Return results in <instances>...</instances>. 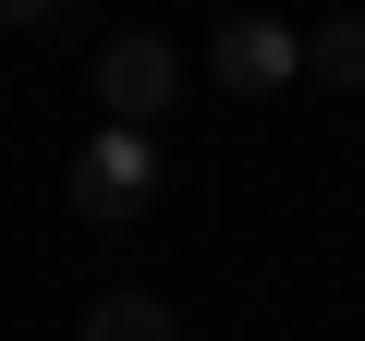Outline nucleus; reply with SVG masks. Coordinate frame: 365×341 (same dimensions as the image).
<instances>
[{"instance_id": "obj_1", "label": "nucleus", "mask_w": 365, "mask_h": 341, "mask_svg": "<svg viewBox=\"0 0 365 341\" xmlns=\"http://www.w3.org/2000/svg\"><path fill=\"white\" fill-rule=\"evenodd\" d=\"M73 208H86V220H146V208H158V146L122 134V122H98V134L73 146Z\"/></svg>"}, {"instance_id": "obj_2", "label": "nucleus", "mask_w": 365, "mask_h": 341, "mask_svg": "<svg viewBox=\"0 0 365 341\" xmlns=\"http://www.w3.org/2000/svg\"><path fill=\"white\" fill-rule=\"evenodd\" d=\"M170 98H182V61H170V37H110V49H98V110H110L122 134H146Z\"/></svg>"}, {"instance_id": "obj_3", "label": "nucleus", "mask_w": 365, "mask_h": 341, "mask_svg": "<svg viewBox=\"0 0 365 341\" xmlns=\"http://www.w3.org/2000/svg\"><path fill=\"white\" fill-rule=\"evenodd\" d=\"M292 61H304V37H292V25H268V13H232V25L207 37V73H220L232 98H268V86H292Z\"/></svg>"}, {"instance_id": "obj_4", "label": "nucleus", "mask_w": 365, "mask_h": 341, "mask_svg": "<svg viewBox=\"0 0 365 341\" xmlns=\"http://www.w3.org/2000/svg\"><path fill=\"white\" fill-rule=\"evenodd\" d=\"M86 341H182V329H170L158 292H98L86 305Z\"/></svg>"}, {"instance_id": "obj_5", "label": "nucleus", "mask_w": 365, "mask_h": 341, "mask_svg": "<svg viewBox=\"0 0 365 341\" xmlns=\"http://www.w3.org/2000/svg\"><path fill=\"white\" fill-rule=\"evenodd\" d=\"M304 61H317L329 86H365V13H329V25L304 37Z\"/></svg>"}, {"instance_id": "obj_6", "label": "nucleus", "mask_w": 365, "mask_h": 341, "mask_svg": "<svg viewBox=\"0 0 365 341\" xmlns=\"http://www.w3.org/2000/svg\"><path fill=\"white\" fill-rule=\"evenodd\" d=\"M61 13V0H0V25H49Z\"/></svg>"}]
</instances>
